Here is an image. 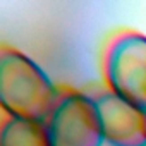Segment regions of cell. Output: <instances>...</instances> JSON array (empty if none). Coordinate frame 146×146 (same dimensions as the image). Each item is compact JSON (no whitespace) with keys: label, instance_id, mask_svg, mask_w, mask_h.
Segmentation results:
<instances>
[{"label":"cell","instance_id":"cell-5","mask_svg":"<svg viewBox=\"0 0 146 146\" xmlns=\"http://www.w3.org/2000/svg\"><path fill=\"white\" fill-rule=\"evenodd\" d=\"M0 146H50L45 122L7 115L0 129Z\"/></svg>","mask_w":146,"mask_h":146},{"label":"cell","instance_id":"cell-1","mask_svg":"<svg viewBox=\"0 0 146 146\" xmlns=\"http://www.w3.org/2000/svg\"><path fill=\"white\" fill-rule=\"evenodd\" d=\"M60 90L26 53L0 48V102L9 117L45 122L57 105Z\"/></svg>","mask_w":146,"mask_h":146},{"label":"cell","instance_id":"cell-4","mask_svg":"<svg viewBox=\"0 0 146 146\" xmlns=\"http://www.w3.org/2000/svg\"><path fill=\"white\" fill-rule=\"evenodd\" d=\"M103 139L110 146H146V112L110 90L93 95Z\"/></svg>","mask_w":146,"mask_h":146},{"label":"cell","instance_id":"cell-3","mask_svg":"<svg viewBox=\"0 0 146 146\" xmlns=\"http://www.w3.org/2000/svg\"><path fill=\"white\" fill-rule=\"evenodd\" d=\"M45 129L50 146H102L105 143L93 96L76 90H60Z\"/></svg>","mask_w":146,"mask_h":146},{"label":"cell","instance_id":"cell-2","mask_svg":"<svg viewBox=\"0 0 146 146\" xmlns=\"http://www.w3.org/2000/svg\"><path fill=\"white\" fill-rule=\"evenodd\" d=\"M103 72L107 88L146 112V36L122 31L107 46Z\"/></svg>","mask_w":146,"mask_h":146}]
</instances>
